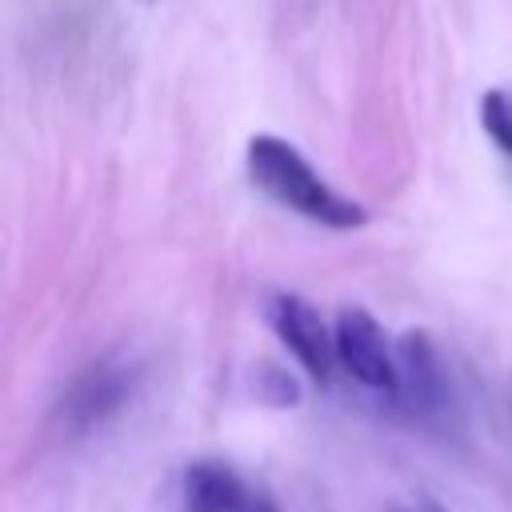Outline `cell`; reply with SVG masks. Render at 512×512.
<instances>
[{
	"label": "cell",
	"mask_w": 512,
	"mask_h": 512,
	"mask_svg": "<svg viewBox=\"0 0 512 512\" xmlns=\"http://www.w3.org/2000/svg\"><path fill=\"white\" fill-rule=\"evenodd\" d=\"M480 124L488 140L500 148V156L512 164V92L508 88H488L480 96Z\"/></svg>",
	"instance_id": "cell-7"
},
{
	"label": "cell",
	"mask_w": 512,
	"mask_h": 512,
	"mask_svg": "<svg viewBox=\"0 0 512 512\" xmlns=\"http://www.w3.org/2000/svg\"><path fill=\"white\" fill-rule=\"evenodd\" d=\"M248 512H272V508H268L264 500H252V508H248Z\"/></svg>",
	"instance_id": "cell-10"
},
{
	"label": "cell",
	"mask_w": 512,
	"mask_h": 512,
	"mask_svg": "<svg viewBox=\"0 0 512 512\" xmlns=\"http://www.w3.org/2000/svg\"><path fill=\"white\" fill-rule=\"evenodd\" d=\"M264 396H268L272 404H296V400H300V388H296L292 376H284V372H268Z\"/></svg>",
	"instance_id": "cell-8"
},
{
	"label": "cell",
	"mask_w": 512,
	"mask_h": 512,
	"mask_svg": "<svg viewBox=\"0 0 512 512\" xmlns=\"http://www.w3.org/2000/svg\"><path fill=\"white\" fill-rule=\"evenodd\" d=\"M128 392H132V372H128L124 364H112V360L92 364V368L68 388V396H64V404H60V416H64V424H68L72 432H88V428L104 424V420L128 400Z\"/></svg>",
	"instance_id": "cell-5"
},
{
	"label": "cell",
	"mask_w": 512,
	"mask_h": 512,
	"mask_svg": "<svg viewBox=\"0 0 512 512\" xmlns=\"http://www.w3.org/2000/svg\"><path fill=\"white\" fill-rule=\"evenodd\" d=\"M388 512H448V508L428 492H412V496H396L388 504Z\"/></svg>",
	"instance_id": "cell-9"
},
{
	"label": "cell",
	"mask_w": 512,
	"mask_h": 512,
	"mask_svg": "<svg viewBox=\"0 0 512 512\" xmlns=\"http://www.w3.org/2000/svg\"><path fill=\"white\" fill-rule=\"evenodd\" d=\"M252 492L244 480L216 460H196L176 476V508L180 512H248Z\"/></svg>",
	"instance_id": "cell-6"
},
{
	"label": "cell",
	"mask_w": 512,
	"mask_h": 512,
	"mask_svg": "<svg viewBox=\"0 0 512 512\" xmlns=\"http://www.w3.org/2000/svg\"><path fill=\"white\" fill-rule=\"evenodd\" d=\"M244 164H248V180L268 200L284 204L288 212H296L312 224H324V228H360V224H368L364 204L336 192L304 160V152L296 144L280 140V136H268V132L252 136L248 152H244Z\"/></svg>",
	"instance_id": "cell-1"
},
{
	"label": "cell",
	"mask_w": 512,
	"mask_h": 512,
	"mask_svg": "<svg viewBox=\"0 0 512 512\" xmlns=\"http://www.w3.org/2000/svg\"><path fill=\"white\" fill-rule=\"evenodd\" d=\"M332 336H336V364L356 384L380 396H396V348L384 340V328L368 308H356V304L340 308Z\"/></svg>",
	"instance_id": "cell-2"
},
{
	"label": "cell",
	"mask_w": 512,
	"mask_h": 512,
	"mask_svg": "<svg viewBox=\"0 0 512 512\" xmlns=\"http://www.w3.org/2000/svg\"><path fill=\"white\" fill-rule=\"evenodd\" d=\"M404 412L436 420L448 408V372L428 332H404L396 340V396Z\"/></svg>",
	"instance_id": "cell-4"
},
{
	"label": "cell",
	"mask_w": 512,
	"mask_h": 512,
	"mask_svg": "<svg viewBox=\"0 0 512 512\" xmlns=\"http://www.w3.org/2000/svg\"><path fill=\"white\" fill-rule=\"evenodd\" d=\"M268 324H272V332L280 336V344L300 360V368L316 384H328L332 380V368H336V336H332V328L324 324V316L304 296H292V292L272 296L268 300Z\"/></svg>",
	"instance_id": "cell-3"
}]
</instances>
